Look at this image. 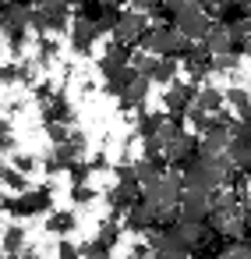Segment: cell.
I'll return each instance as SVG.
<instances>
[{"label":"cell","mask_w":251,"mask_h":259,"mask_svg":"<svg viewBox=\"0 0 251 259\" xmlns=\"http://www.w3.org/2000/svg\"><path fill=\"white\" fill-rule=\"evenodd\" d=\"M131 47H124V43H110L106 50H103V57H99V71H103V78L106 75H113V71H120V68H128L131 64Z\"/></svg>","instance_id":"13"},{"label":"cell","mask_w":251,"mask_h":259,"mask_svg":"<svg viewBox=\"0 0 251 259\" xmlns=\"http://www.w3.org/2000/svg\"><path fill=\"white\" fill-rule=\"evenodd\" d=\"M68 178H71V185H89L92 170H89V163H85V160H75V163L68 167Z\"/></svg>","instance_id":"32"},{"label":"cell","mask_w":251,"mask_h":259,"mask_svg":"<svg viewBox=\"0 0 251 259\" xmlns=\"http://www.w3.org/2000/svg\"><path fill=\"white\" fill-rule=\"evenodd\" d=\"M8 259H39V255H36V252H32V248H25V252H22V255H8Z\"/></svg>","instance_id":"45"},{"label":"cell","mask_w":251,"mask_h":259,"mask_svg":"<svg viewBox=\"0 0 251 259\" xmlns=\"http://www.w3.org/2000/svg\"><path fill=\"white\" fill-rule=\"evenodd\" d=\"M4 170H8V167H4V163H0V181H4Z\"/></svg>","instance_id":"50"},{"label":"cell","mask_w":251,"mask_h":259,"mask_svg":"<svg viewBox=\"0 0 251 259\" xmlns=\"http://www.w3.org/2000/svg\"><path fill=\"white\" fill-rule=\"evenodd\" d=\"M4 209H8V195H4V192H0V213H4Z\"/></svg>","instance_id":"47"},{"label":"cell","mask_w":251,"mask_h":259,"mask_svg":"<svg viewBox=\"0 0 251 259\" xmlns=\"http://www.w3.org/2000/svg\"><path fill=\"white\" fill-rule=\"evenodd\" d=\"M131 78H135V68L128 64V68H120V71H113V75H106V82H103V89L110 93V96H124V89L131 85Z\"/></svg>","instance_id":"23"},{"label":"cell","mask_w":251,"mask_h":259,"mask_svg":"<svg viewBox=\"0 0 251 259\" xmlns=\"http://www.w3.org/2000/svg\"><path fill=\"white\" fill-rule=\"evenodd\" d=\"M82 153H85V149H78V146H71V142H57L50 156H53V160H57V163H60L64 170H68V167H71L75 160H82Z\"/></svg>","instance_id":"28"},{"label":"cell","mask_w":251,"mask_h":259,"mask_svg":"<svg viewBox=\"0 0 251 259\" xmlns=\"http://www.w3.org/2000/svg\"><path fill=\"white\" fill-rule=\"evenodd\" d=\"M184 71H187V82L202 85V78L212 71V54H209L205 47L191 43V50H187V57H184Z\"/></svg>","instance_id":"10"},{"label":"cell","mask_w":251,"mask_h":259,"mask_svg":"<svg viewBox=\"0 0 251 259\" xmlns=\"http://www.w3.org/2000/svg\"><path fill=\"white\" fill-rule=\"evenodd\" d=\"M195 107L205 110V114H219V110L226 107V96H223V89H216V85H198Z\"/></svg>","instance_id":"18"},{"label":"cell","mask_w":251,"mask_h":259,"mask_svg":"<svg viewBox=\"0 0 251 259\" xmlns=\"http://www.w3.org/2000/svg\"><path fill=\"white\" fill-rule=\"evenodd\" d=\"M57 259H82V248H78L75 241L60 238V245H57Z\"/></svg>","instance_id":"36"},{"label":"cell","mask_w":251,"mask_h":259,"mask_svg":"<svg viewBox=\"0 0 251 259\" xmlns=\"http://www.w3.org/2000/svg\"><path fill=\"white\" fill-rule=\"evenodd\" d=\"M25 245H29V234H25L22 224H11V227L0 231V248H4V255H22Z\"/></svg>","instance_id":"17"},{"label":"cell","mask_w":251,"mask_h":259,"mask_svg":"<svg viewBox=\"0 0 251 259\" xmlns=\"http://www.w3.org/2000/svg\"><path fill=\"white\" fill-rule=\"evenodd\" d=\"M237 68H240V54H237V50L212 57V71H237Z\"/></svg>","instance_id":"31"},{"label":"cell","mask_w":251,"mask_h":259,"mask_svg":"<svg viewBox=\"0 0 251 259\" xmlns=\"http://www.w3.org/2000/svg\"><path fill=\"white\" fill-rule=\"evenodd\" d=\"M131 11H142V15H156L159 11V0H131Z\"/></svg>","instance_id":"39"},{"label":"cell","mask_w":251,"mask_h":259,"mask_svg":"<svg viewBox=\"0 0 251 259\" xmlns=\"http://www.w3.org/2000/svg\"><path fill=\"white\" fill-rule=\"evenodd\" d=\"M68 36H71V50H75L78 57H89L92 47H96V39H99V29H96V22H89V18H71Z\"/></svg>","instance_id":"8"},{"label":"cell","mask_w":251,"mask_h":259,"mask_svg":"<svg viewBox=\"0 0 251 259\" xmlns=\"http://www.w3.org/2000/svg\"><path fill=\"white\" fill-rule=\"evenodd\" d=\"M247 234H251V209H247Z\"/></svg>","instance_id":"49"},{"label":"cell","mask_w":251,"mask_h":259,"mask_svg":"<svg viewBox=\"0 0 251 259\" xmlns=\"http://www.w3.org/2000/svg\"><path fill=\"white\" fill-rule=\"evenodd\" d=\"M57 50H60V43H57L53 36H39V47H36V64H39V68H50V64H53V57H57Z\"/></svg>","instance_id":"25"},{"label":"cell","mask_w":251,"mask_h":259,"mask_svg":"<svg viewBox=\"0 0 251 259\" xmlns=\"http://www.w3.org/2000/svg\"><path fill=\"white\" fill-rule=\"evenodd\" d=\"M110 167H113V163H110L106 153H96V156L89 160V170H92V174H103V170H110Z\"/></svg>","instance_id":"38"},{"label":"cell","mask_w":251,"mask_h":259,"mask_svg":"<svg viewBox=\"0 0 251 259\" xmlns=\"http://www.w3.org/2000/svg\"><path fill=\"white\" fill-rule=\"evenodd\" d=\"M212 213L209 206V192H180V202H177V220H195V224H205Z\"/></svg>","instance_id":"9"},{"label":"cell","mask_w":251,"mask_h":259,"mask_svg":"<svg viewBox=\"0 0 251 259\" xmlns=\"http://www.w3.org/2000/svg\"><path fill=\"white\" fill-rule=\"evenodd\" d=\"M124 259H131V255H124Z\"/></svg>","instance_id":"52"},{"label":"cell","mask_w":251,"mask_h":259,"mask_svg":"<svg viewBox=\"0 0 251 259\" xmlns=\"http://www.w3.org/2000/svg\"><path fill=\"white\" fill-rule=\"evenodd\" d=\"M39 107H43V124H71V103L60 89L50 100H43Z\"/></svg>","instance_id":"12"},{"label":"cell","mask_w":251,"mask_h":259,"mask_svg":"<svg viewBox=\"0 0 251 259\" xmlns=\"http://www.w3.org/2000/svg\"><path fill=\"white\" fill-rule=\"evenodd\" d=\"M145 29H149V15H142V11H120L117 25H113V43L135 47V43H142Z\"/></svg>","instance_id":"5"},{"label":"cell","mask_w":251,"mask_h":259,"mask_svg":"<svg viewBox=\"0 0 251 259\" xmlns=\"http://www.w3.org/2000/svg\"><path fill=\"white\" fill-rule=\"evenodd\" d=\"M0 32H4V4H0Z\"/></svg>","instance_id":"48"},{"label":"cell","mask_w":251,"mask_h":259,"mask_svg":"<svg viewBox=\"0 0 251 259\" xmlns=\"http://www.w3.org/2000/svg\"><path fill=\"white\" fill-rule=\"evenodd\" d=\"M68 142H71V146H78V149H85V142H89V139H85V132H82V128H75V124H71V128H68Z\"/></svg>","instance_id":"40"},{"label":"cell","mask_w":251,"mask_h":259,"mask_svg":"<svg viewBox=\"0 0 251 259\" xmlns=\"http://www.w3.org/2000/svg\"><path fill=\"white\" fill-rule=\"evenodd\" d=\"M29 15H32V8H25V4H4V36H8V47H11L15 54L25 47Z\"/></svg>","instance_id":"4"},{"label":"cell","mask_w":251,"mask_h":259,"mask_svg":"<svg viewBox=\"0 0 251 259\" xmlns=\"http://www.w3.org/2000/svg\"><path fill=\"white\" fill-rule=\"evenodd\" d=\"M142 50L152 54V57H177V61H184L187 50H191V43L173 29V22H159V25H149L145 29Z\"/></svg>","instance_id":"1"},{"label":"cell","mask_w":251,"mask_h":259,"mask_svg":"<svg viewBox=\"0 0 251 259\" xmlns=\"http://www.w3.org/2000/svg\"><path fill=\"white\" fill-rule=\"evenodd\" d=\"M78 248H82V255H85V259H110V248H106V245H99L96 238H92V241H85V245H78Z\"/></svg>","instance_id":"35"},{"label":"cell","mask_w":251,"mask_h":259,"mask_svg":"<svg viewBox=\"0 0 251 259\" xmlns=\"http://www.w3.org/2000/svg\"><path fill=\"white\" fill-rule=\"evenodd\" d=\"M46 128V135H50V142L57 146V142H68V128L71 124H43Z\"/></svg>","instance_id":"37"},{"label":"cell","mask_w":251,"mask_h":259,"mask_svg":"<svg viewBox=\"0 0 251 259\" xmlns=\"http://www.w3.org/2000/svg\"><path fill=\"white\" fill-rule=\"evenodd\" d=\"M43 170H46V174H60L64 167H60V163H57L53 156H46V160H43Z\"/></svg>","instance_id":"43"},{"label":"cell","mask_w":251,"mask_h":259,"mask_svg":"<svg viewBox=\"0 0 251 259\" xmlns=\"http://www.w3.org/2000/svg\"><path fill=\"white\" fill-rule=\"evenodd\" d=\"M226 132H230V142H240V146L251 149V121H237V117H233Z\"/></svg>","instance_id":"29"},{"label":"cell","mask_w":251,"mask_h":259,"mask_svg":"<svg viewBox=\"0 0 251 259\" xmlns=\"http://www.w3.org/2000/svg\"><path fill=\"white\" fill-rule=\"evenodd\" d=\"M0 185H4V188H11L15 195L29 192V178H25V174H18L15 167H8V170H4V181H0Z\"/></svg>","instance_id":"30"},{"label":"cell","mask_w":251,"mask_h":259,"mask_svg":"<svg viewBox=\"0 0 251 259\" xmlns=\"http://www.w3.org/2000/svg\"><path fill=\"white\" fill-rule=\"evenodd\" d=\"M195 156H198V135H191V132H177V135L166 142V149H163V160H170L173 170H180V167L191 163Z\"/></svg>","instance_id":"7"},{"label":"cell","mask_w":251,"mask_h":259,"mask_svg":"<svg viewBox=\"0 0 251 259\" xmlns=\"http://www.w3.org/2000/svg\"><path fill=\"white\" fill-rule=\"evenodd\" d=\"M131 170H135V181H138L142 188H145V185H152L156 178H163V174H166V170H163V160H145V156H142L138 163H131Z\"/></svg>","instance_id":"21"},{"label":"cell","mask_w":251,"mask_h":259,"mask_svg":"<svg viewBox=\"0 0 251 259\" xmlns=\"http://www.w3.org/2000/svg\"><path fill=\"white\" fill-rule=\"evenodd\" d=\"M219 259H247V252H244L240 245H233V248H226V252H223Z\"/></svg>","instance_id":"42"},{"label":"cell","mask_w":251,"mask_h":259,"mask_svg":"<svg viewBox=\"0 0 251 259\" xmlns=\"http://www.w3.org/2000/svg\"><path fill=\"white\" fill-rule=\"evenodd\" d=\"M187 121H191V128L198 132V135H205L209 128H216L219 121H216V114H205V110H198V107H187V114H184Z\"/></svg>","instance_id":"27"},{"label":"cell","mask_w":251,"mask_h":259,"mask_svg":"<svg viewBox=\"0 0 251 259\" xmlns=\"http://www.w3.org/2000/svg\"><path fill=\"white\" fill-rule=\"evenodd\" d=\"M173 29H177L187 43H202V39H205V32L212 29V15L198 4V0H191L184 11H177V15H173Z\"/></svg>","instance_id":"3"},{"label":"cell","mask_w":251,"mask_h":259,"mask_svg":"<svg viewBox=\"0 0 251 259\" xmlns=\"http://www.w3.org/2000/svg\"><path fill=\"white\" fill-rule=\"evenodd\" d=\"M32 82V64L18 61V64H0V85H22Z\"/></svg>","instance_id":"20"},{"label":"cell","mask_w":251,"mask_h":259,"mask_svg":"<svg viewBox=\"0 0 251 259\" xmlns=\"http://www.w3.org/2000/svg\"><path fill=\"white\" fill-rule=\"evenodd\" d=\"M163 117H166V114H152V110H142V114H138V128H135V139H152V135L159 132Z\"/></svg>","instance_id":"24"},{"label":"cell","mask_w":251,"mask_h":259,"mask_svg":"<svg viewBox=\"0 0 251 259\" xmlns=\"http://www.w3.org/2000/svg\"><path fill=\"white\" fill-rule=\"evenodd\" d=\"M96 199V188L92 185H71V202L75 206H89Z\"/></svg>","instance_id":"34"},{"label":"cell","mask_w":251,"mask_h":259,"mask_svg":"<svg viewBox=\"0 0 251 259\" xmlns=\"http://www.w3.org/2000/svg\"><path fill=\"white\" fill-rule=\"evenodd\" d=\"M75 224H78V217H75V209H50V220H46V231H50V234H60V238H68V234L75 231Z\"/></svg>","instance_id":"19"},{"label":"cell","mask_w":251,"mask_h":259,"mask_svg":"<svg viewBox=\"0 0 251 259\" xmlns=\"http://www.w3.org/2000/svg\"><path fill=\"white\" fill-rule=\"evenodd\" d=\"M0 259H8V255H4V248H0Z\"/></svg>","instance_id":"51"},{"label":"cell","mask_w":251,"mask_h":259,"mask_svg":"<svg viewBox=\"0 0 251 259\" xmlns=\"http://www.w3.org/2000/svg\"><path fill=\"white\" fill-rule=\"evenodd\" d=\"M152 259H191V252L187 248H170V252H156Z\"/></svg>","instance_id":"41"},{"label":"cell","mask_w":251,"mask_h":259,"mask_svg":"<svg viewBox=\"0 0 251 259\" xmlns=\"http://www.w3.org/2000/svg\"><path fill=\"white\" fill-rule=\"evenodd\" d=\"M60 4H64V8L71 11V8H78V4H82V0H60Z\"/></svg>","instance_id":"46"},{"label":"cell","mask_w":251,"mask_h":259,"mask_svg":"<svg viewBox=\"0 0 251 259\" xmlns=\"http://www.w3.org/2000/svg\"><path fill=\"white\" fill-rule=\"evenodd\" d=\"M156 61H159V57H152V54H145V50H135V54H131V68H135V75H142V78H149V82H152Z\"/></svg>","instance_id":"26"},{"label":"cell","mask_w":251,"mask_h":259,"mask_svg":"<svg viewBox=\"0 0 251 259\" xmlns=\"http://www.w3.org/2000/svg\"><path fill=\"white\" fill-rule=\"evenodd\" d=\"M198 4H202V8H205V11L212 15L216 8H223V4H226V0H198Z\"/></svg>","instance_id":"44"},{"label":"cell","mask_w":251,"mask_h":259,"mask_svg":"<svg viewBox=\"0 0 251 259\" xmlns=\"http://www.w3.org/2000/svg\"><path fill=\"white\" fill-rule=\"evenodd\" d=\"M173 231H177V238H180V245L191 252V248H198L212 231H209V224H195V220H177L173 224Z\"/></svg>","instance_id":"14"},{"label":"cell","mask_w":251,"mask_h":259,"mask_svg":"<svg viewBox=\"0 0 251 259\" xmlns=\"http://www.w3.org/2000/svg\"><path fill=\"white\" fill-rule=\"evenodd\" d=\"M149 89H152V82L142 78V75H135L131 85H128L124 96H120V107H124V110H142V103L149 100Z\"/></svg>","instance_id":"15"},{"label":"cell","mask_w":251,"mask_h":259,"mask_svg":"<svg viewBox=\"0 0 251 259\" xmlns=\"http://www.w3.org/2000/svg\"><path fill=\"white\" fill-rule=\"evenodd\" d=\"M202 47L216 57V54H230V50H237V43H233V36H230V25H223V22H212V29L205 32V39H202ZM240 54V50H237Z\"/></svg>","instance_id":"11"},{"label":"cell","mask_w":251,"mask_h":259,"mask_svg":"<svg viewBox=\"0 0 251 259\" xmlns=\"http://www.w3.org/2000/svg\"><path fill=\"white\" fill-rule=\"evenodd\" d=\"M11 163H15V170H18V174H25V178L39 167V160H36L32 153H15V160H11Z\"/></svg>","instance_id":"33"},{"label":"cell","mask_w":251,"mask_h":259,"mask_svg":"<svg viewBox=\"0 0 251 259\" xmlns=\"http://www.w3.org/2000/svg\"><path fill=\"white\" fill-rule=\"evenodd\" d=\"M0 231H4V227H0Z\"/></svg>","instance_id":"53"},{"label":"cell","mask_w":251,"mask_h":259,"mask_svg":"<svg viewBox=\"0 0 251 259\" xmlns=\"http://www.w3.org/2000/svg\"><path fill=\"white\" fill-rule=\"evenodd\" d=\"M195 96H198V85H195V82H173V85H166V96H163L166 117L184 121L187 107H195Z\"/></svg>","instance_id":"6"},{"label":"cell","mask_w":251,"mask_h":259,"mask_svg":"<svg viewBox=\"0 0 251 259\" xmlns=\"http://www.w3.org/2000/svg\"><path fill=\"white\" fill-rule=\"evenodd\" d=\"M50 209H53V185L50 181L8 199V213L18 217V220H29V217H39V213H50Z\"/></svg>","instance_id":"2"},{"label":"cell","mask_w":251,"mask_h":259,"mask_svg":"<svg viewBox=\"0 0 251 259\" xmlns=\"http://www.w3.org/2000/svg\"><path fill=\"white\" fill-rule=\"evenodd\" d=\"M177 71H180V61L177 57H159L156 61V71H152V82L156 85H173L177 82Z\"/></svg>","instance_id":"22"},{"label":"cell","mask_w":251,"mask_h":259,"mask_svg":"<svg viewBox=\"0 0 251 259\" xmlns=\"http://www.w3.org/2000/svg\"><path fill=\"white\" fill-rule=\"evenodd\" d=\"M223 96H226V107L233 110L237 121H251V93H247V89L230 85V89H223Z\"/></svg>","instance_id":"16"}]
</instances>
